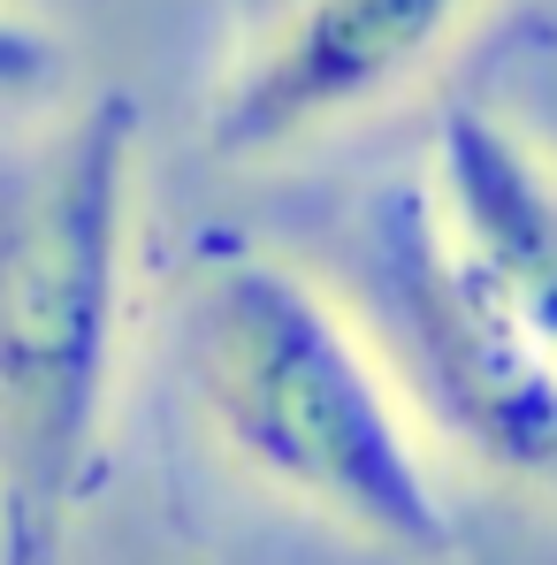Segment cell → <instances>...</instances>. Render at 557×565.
I'll return each mask as SVG.
<instances>
[{
    "label": "cell",
    "mask_w": 557,
    "mask_h": 565,
    "mask_svg": "<svg viewBox=\"0 0 557 565\" xmlns=\"http://www.w3.org/2000/svg\"><path fill=\"white\" fill-rule=\"evenodd\" d=\"M413 184L465 282L557 367V153L481 99H443Z\"/></svg>",
    "instance_id": "5"
},
{
    "label": "cell",
    "mask_w": 557,
    "mask_h": 565,
    "mask_svg": "<svg viewBox=\"0 0 557 565\" xmlns=\"http://www.w3.org/2000/svg\"><path fill=\"white\" fill-rule=\"evenodd\" d=\"M489 0H245L206 85V153L290 161L413 93Z\"/></svg>",
    "instance_id": "4"
},
{
    "label": "cell",
    "mask_w": 557,
    "mask_h": 565,
    "mask_svg": "<svg viewBox=\"0 0 557 565\" xmlns=\"http://www.w3.org/2000/svg\"><path fill=\"white\" fill-rule=\"evenodd\" d=\"M443 473H481L557 512V367L465 282L420 184H382L352 230V298Z\"/></svg>",
    "instance_id": "3"
},
{
    "label": "cell",
    "mask_w": 557,
    "mask_h": 565,
    "mask_svg": "<svg viewBox=\"0 0 557 565\" xmlns=\"http://www.w3.org/2000/svg\"><path fill=\"white\" fill-rule=\"evenodd\" d=\"M69 93V39L31 0H0V130L39 122Z\"/></svg>",
    "instance_id": "6"
},
{
    "label": "cell",
    "mask_w": 557,
    "mask_h": 565,
    "mask_svg": "<svg viewBox=\"0 0 557 565\" xmlns=\"http://www.w3.org/2000/svg\"><path fill=\"white\" fill-rule=\"evenodd\" d=\"M176 375L206 444L382 558L451 565L459 481L413 428L360 313L290 253L206 237L176 290Z\"/></svg>",
    "instance_id": "1"
},
{
    "label": "cell",
    "mask_w": 557,
    "mask_h": 565,
    "mask_svg": "<svg viewBox=\"0 0 557 565\" xmlns=\"http://www.w3.org/2000/svg\"><path fill=\"white\" fill-rule=\"evenodd\" d=\"M138 99L0 130V565H54L99 481L130 344Z\"/></svg>",
    "instance_id": "2"
}]
</instances>
